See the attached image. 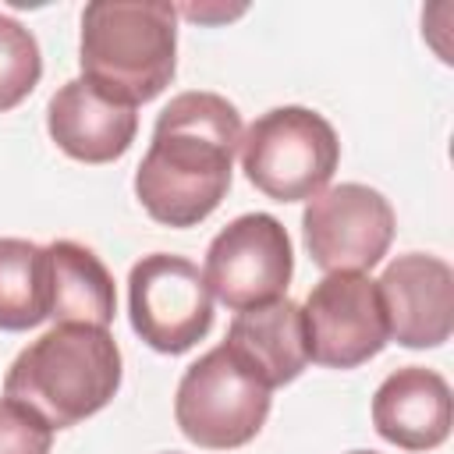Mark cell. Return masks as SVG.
<instances>
[{
    "instance_id": "6da1fadb",
    "label": "cell",
    "mask_w": 454,
    "mask_h": 454,
    "mask_svg": "<svg viewBox=\"0 0 454 454\" xmlns=\"http://www.w3.org/2000/svg\"><path fill=\"white\" fill-rule=\"evenodd\" d=\"M241 135V114L227 96H174L160 110L149 153L135 170L142 209L163 227L202 223L231 188Z\"/></svg>"
},
{
    "instance_id": "7a4b0ae2",
    "label": "cell",
    "mask_w": 454,
    "mask_h": 454,
    "mask_svg": "<svg viewBox=\"0 0 454 454\" xmlns=\"http://www.w3.org/2000/svg\"><path fill=\"white\" fill-rule=\"evenodd\" d=\"M121 387V348L106 326L57 323L18 351L4 397L32 408L50 429L78 426L103 411Z\"/></svg>"
},
{
    "instance_id": "3957f363",
    "label": "cell",
    "mask_w": 454,
    "mask_h": 454,
    "mask_svg": "<svg viewBox=\"0 0 454 454\" xmlns=\"http://www.w3.org/2000/svg\"><path fill=\"white\" fill-rule=\"evenodd\" d=\"M82 78L138 106L177 67V7L160 0H96L82 11Z\"/></svg>"
},
{
    "instance_id": "277c9868",
    "label": "cell",
    "mask_w": 454,
    "mask_h": 454,
    "mask_svg": "<svg viewBox=\"0 0 454 454\" xmlns=\"http://www.w3.org/2000/svg\"><path fill=\"white\" fill-rule=\"evenodd\" d=\"M245 177L273 202H301L326 188L340 142L333 124L309 106H273L241 135Z\"/></svg>"
},
{
    "instance_id": "5b68a950",
    "label": "cell",
    "mask_w": 454,
    "mask_h": 454,
    "mask_svg": "<svg viewBox=\"0 0 454 454\" xmlns=\"http://www.w3.org/2000/svg\"><path fill=\"white\" fill-rule=\"evenodd\" d=\"M270 387L245 372L223 344L192 362L174 394L181 433L206 450H234L255 440L270 415Z\"/></svg>"
},
{
    "instance_id": "8992f818",
    "label": "cell",
    "mask_w": 454,
    "mask_h": 454,
    "mask_svg": "<svg viewBox=\"0 0 454 454\" xmlns=\"http://www.w3.org/2000/svg\"><path fill=\"white\" fill-rule=\"evenodd\" d=\"M131 330L160 355H181L195 348L213 326V294L195 262L153 252L128 273Z\"/></svg>"
},
{
    "instance_id": "52a82bcc",
    "label": "cell",
    "mask_w": 454,
    "mask_h": 454,
    "mask_svg": "<svg viewBox=\"0 0 454 454\" xmlns=\"http://www.w3.org/2000/svg\"><path fill=\"white\" fill-rule=\"evenodd\" d=\"M294 273L287 227L270 213L231 220L206 248V287L231 312L280 301Z\"/></svg>"
},
{
    "instance_id": "ba28073f",
    "label": "cell",
    "mask_w": 454,
    "mask_h": 454,
    "mask_svg": "<svg viewBox=\"0 0 454 454\" xmlns=\"http://www.w3.org/2000/svg\"><path fill=\"white\" fill-rule=\"evenodd\" d=\"M301 323L309 362L326 369H358L390 340L376 280L365 273H326L312 284Z\"/></svg>"
},
{
    "instance_id": "9c48e42d",
    "label": "cell",
    "mask_w": 454,
    "mask_h": 454,
    "mask_svg": "<svg viewBox=\"0 0 454 454\" xmlns=\"http://www.w3.org/2000/svg\"><path fill=\"white\" fill-rule=\"evenodd\" d=\"M301 234L312 262L326 273H365L394 241L390 202L358 181L323 188L301 213Z\"/></svg>"
},
{
    "instance_id": "30bf717a",
    "label": "cell",
    "mask_w": 454,
    "mask_h": 454,
    "mask_svg": "<svg viewBox=\"0 0 454 454\" xmlns=\"http://www.w3.org/2000/svg\"><path fill=\"white\" fill-rule=\"evenodd\" d=\"M387 333L404 348H440L454 326V270L426 252L397 255L376 280Z\"/></svg>"
},
{
    "instance_id": "8fae6325",
    "label": "cell",
    "mask_w": 454,
    "mask_h": 454,
    "mask_svg": "<svg viewBox=\"0 0 454 454\" xmlns=\"http://www.w3.org/2000/svg\"><path fill=\"white\" fill-rule=\"evenodd\" d=\"M46 131L60 153L82 163L124 156L138 131V106L103 92L89 78L64 82L46 106Z\"/></svg>"
},
{
    "instance_id": "7c38bea8",
    "label": "cell",
    "mask_w": 454,
    "mask_h": 454,
    "mask_svg": "<svg viewBox=\"0 0 454 454\" xmlns=\"http://www.w3.org/2000/svg\"><path fill=\"white\" fill-rule=\"evenodd\" d=\"M450 387L426 365L390 372L372 394L376 433L404 450H433L450 436Z\"/></svg>"
},
{
    "instance_id": "4fadbf2b",
    "label": "cell",
    "mask_w": 454,
    "mask_h": 454,
    "mask_svg": "<svg viewBox=\"0 0 454 454\" xmlns=\"http://www.w3.org/2000/svg\"><path fill=\"white\" fill-rule=\"evenodd\" d=\"M223 348L245 372H252L270 390L298 380L301 369L309 365L301 305L291 298H280V301L238 312L227 326Z\"/></svg>"
},
{
    "instance_id": "5bb4252c",
    "label": "cell",
    "mask_w": 454,
    "mask_h": 454,
    "mask_svg": "<svg viewBox=\"0 0 454 454\" xmlns=\"http://www.w3.org/2000/svg\"><path fill=\"white\" fill-rule=\"evenodd\" d=\"M46 259H50V319L110 326L117 312V291L103 259L92 248L67 238L46 245Z\"/></svg>"
},
{
    "instance_id": "9a60e30c",
    "label": "cell",
    "mask_w": 454,
    "mask_h": 454,
    "mask_svg": "<svg viewBox=\"0 0 454 454\" xmlns=\"http://www.w3.org/2000/svg\"><path fill=\"white\" fill-rule=\"evenodd\" d=\"M50 319V259L25 238H0V330H28Z\"/></svg>"
},
{
    "instance_id": "2e32d148",
    "label": "cell",
    "mask_w": 454,
    "mask_h": 454,
    "mask_svg": "<svg viewBox=\"0 0 454 454\" xmlns=\"http://www.w3.org/2000/svg\"><path fill=\"white\" fill-rule=\"evenodd\" d=\"M43 78V57H39V43L35 35L0 14V114L14 110Z\"/></svg>"
},
{
    "instance_id": "e0dca14e",
    "label": "cell",
    "mask_w": 454,
    "mask_h": 454,
    "mask_svg": "<svg viewBox=\"0 0 454 454\" xmlns=\"http://www.w3.org/2000/svg\"><path fill=\"white\" fill-rule=\"evenodd\" d=\"M53 429L25 404L0 397V454H50Z\"/></svg>"
},
{
    "instance_id": "ac0fdd59",
    "label": "cell",
    "mask_w": 454,
    "mask_h": 454,
    "mask_svg": "<svg viewBox=\"0 0 454 454\" xmlns=\"http://www.w3.org/2000/svg\"><path fill=\"white\" fill-rule=\"evenodd\" d=\"M348 454H376V450H348Z\"/></svg>"
}]
</instances>
